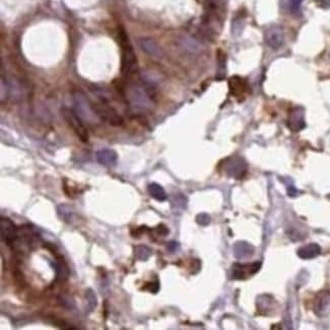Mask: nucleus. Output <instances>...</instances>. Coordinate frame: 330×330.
Returning a JSON list of instances; mask_svg holds the SVG:
<instances>
[{
  "instance_id": "nucleus-1",
  "label": "nucleus",
  "mask_w": 330,
  "mask_h": 330,
  "mask_svg": "<svg viewBox=\"0 0 330 330\" xmlns=\"http://www.w3.org/2000/svg\"><path fill=\"white\" fill-rule=\"evenodd\" d=\"M119 42L121 47V74L130 77L139 70V63L135 52L123 29L119 31Z\"/></svg>"
},
{
  "instance_id": "nucleus-2",
  "label": "nucleus",
  "mask_w": 330,
  "mask_h": 330,
  "mask_svg": "<svg viewBox=\"0 0 330 330\" xmlns=\"http://www.w3.org/2000/svg\"><path fill=\"white\" fill-rule=\"evenodd\" d=\"M73 99V111L75 114L86 123L98 124L101 119L97 115L94 105L89 101L86 95L81 92H74L72 94Z\"/></svg>"
},
{
  "instance_id": "nucleus-3",
  "label": "nucleus",
  "mask_w": 330,
  "mask_h": 330,
  "mask_svg": "<svg viewBox=\"0 0 330 330\" xmlns=\"http://www.w3.org/2000/svg\"><path fill=\"white\" fill-rule=\"evenodd\" d=\"M126 97L129 105L134 110L146 111L152 107L153 98L144 87V85L131 84L127 87Z\"/></svg>"
},
{
  "instance_id": "nucleus-4",
  "label": "nucleus",
  "mask_w": 330,
  "mask_h": 330,
  "mask_svg": "<svg viewBox=\"0 0 330 330\" xmlns=\"http://www.w3.org/2000/svg\"><path fill=\"white\" fill-rule=\"evenodd\" d=\"M61 114H62L64 120L67 122V124L71 127V129L78 136V139L82 143H87L89 140V135H88V130L84 124V121H82L75 114L73 110H71L67 107H63L61 109Z\"/></svg>"
},
{
  "instance_id": "nucleus-5",
  "label": "nucleus",
  "mask_w": 330,
  "mask_h": 330,
  "mask_svg": "<svg viewBox=\"0 0 330 330\" xmlns=\"http://www.w3.org/2000/svg\"><path fill=\"white\" fill-rule=\"evenodd\" d=\"M97 115L101 120L108 122L113 126H119L122 124L123 120L121 116L116 112V110L110 106L105 99H101V102L93 104Z\"/></svg>"
},
{
  "instance_id": "nucleus-6",
  "label": "nucleus",
  "mask_w": 330,
  "mask_h": 330,
  "mask_svg": "<svg viewBox=\"0 0 330 330\" xmlns=\"http://www.w3.org/2000/svg\"><path fill=\"white\" fill-rule=\"evenodd\" d=\"M224 171L227 176L239 180L247 173V164L241 157L234 156L225 161Z\"/></svg>"
},
{
  "instance_id": "nucleus-7",
  "label": "nucleus",
  "mask_w": 330,
  "mask_h": 330,
  "mask_svg": "<svg viewBox=\"0 0 330 330\" xmlns=\"http://www.w3.org/2000/svg\"><path fill=\"white\" fill-rule=\"evenodd\" d=\"M0 233H1L2 242L9 248L13 249L18 237V230L10 218L2 216L0 219Z\"/></svg>"
},
{
  "instance_id": "nucleus-8",
  "label": "nucleus",
  "mask_w": 330,
  "mask_h": 330,
  "mask_svg": "<svg viewBox=\"0 0 330 330\" xmlns=\"http://www.w3.org/2000/svg\"><path fill=\"white\" fill-rule=\"evenodd\" d=\"M264 40L269 48L278 50L285 42V31L281 25H270L265 30Z\"/></svg>"
},
{
  "instance_id": "nucleus-9",
  "label": "nucleus",
  "mask_w": 330,
  "mask_h": 330,
  "mask_svg": "<svg viewBox=\"0 0 330 330\" xmlns=\"http://www.w3.org/2000/svg\"><path fill=\"white\" fill-rule=\"evenodd\" d=\"M51 253L55 257V260L51 262V265L55 271V280L60 283L67 281L69 277V268L64 257L60 255L56 249H54Z\"/></svg>"
},
{
  "instance_id": "nucleus-10",
  "label": "nucleus",
  "mask_w": 330,
  "mask_h": 330,
  "mask_svg": "<svg viewBox=\"0 0 330 330\" xmlns=\"http://www.w3.org/2000/svg\"><path fill=\"white\" fill-rule=\"evenodd\" d=\"M288 127L293 132H299L306 127L305 110L302 107H295L291 110L288 117Z\"/></svg>"
},
{
  "instance_id": "nucleus-11",
  "label": "nucleus",
  "mask_w": 330,
  "mask_h": 330,
  "mask_svg": "<svg viewBox=\"0 0 330 330\" xmlns=\"http://www.w3.org/2000/svg\"><path fill=\"white\" fill-rule=\"evenodd\" d=\"M314 313L320 317H326L330 314V289L320 292L314 302Z\"/></svg>"
},
{
  "instance_id": "nucleus-12",
  "label": "nucleus",
  "mask_w": 330,
  "mask_h": 330,
  "mask_svg": "<svg viewBox=\"0 0 330 330\" xmlns=\"http://www.w3.org/2000/svg\"><path fill=\"white\" fill-rule=\"evenodd\" d=\"M140 48L149 56L153 58L160 59L164 56V51L160 47V45L152 38L149 37H142L137 40Z\"/></svg>"
},
{
  "instance_id": "nucleus-13",
  "label": "nucleus",
  "mask_w": 330,
  "mask_h": 330,
  "mask_svg": "<svg viewBox=\"0 0 330 330\" xmlns=\"http://www.w3.org/2000/svg\"><path fill=\"white\" fill-rule=\"evenodd\" d=\"M260 268V263L255 262L252 264H240L236 263L233 265L232 278L234 280H245L250 276L255 274Z\"/></svg>"
},
{
  "instance_id": "nucleus-14",
  "label": "nucleus",
  "mask_w": 330,
  "mask_h": 330,
  "mask_svg": "<svg viewBox=\"0 0 330 330\" xmlns=\"http://www.w3.org/2000/svg\"><path fill=\"white\" fill-rule=\"evenodd\" d=\"M97 161L100 165L105 167H113L117 163L118 156L115 151L110 149H103L97 152L96 154Z\"/></svg>"
},
{
  "instance_id": "nucleus-15",
  "label": "nucleus",
  "mask_w": 330,
  "mask_h": 330,
  "mask_svg": "<svg viewBox=\"0 0 330 330\" xmlns=\"http://www.w3.org/2000/svg\"><path fill=\"white\" fill-rule=\"evenodd\" d=\"M229 86L231 94L236 98L243 97L246 94L247 89H248V85L246 84V81L239 76L231 77L229 80Z\"/></svg>"
},
{
  "instance_id": "nucleus-16",
  "label": "nucleus",
  "mask_w": 330,
  "mask_h": 330,
  "mask_svg": "<svg viewBox=\"0 0 330 330\" xmlns=\"http://www.w3.org/2000/svg\"><path fill=\"white\" fill-rule=\"evenodd\" d=\"M321 253V247L316 243H311L308 245H305L298 250V256L301 259L309 260L316 258Z\"/></svg>"
},
{
  "instance_id": "nucleus-17",
  "label": "nucleus",
  "mask_w": 330,
  "mask_h": 330,
  "mask_svg": "<svg viewBox=\"0 0 330 330\" xmlns=\"http://www.w3.org/2000/svg\"><path fill=\"white\" fill-rule=\"evenodd\" d=\"M254 248L247 242H237L234 245V255L237 259H247L253 255Z\"/></svg>"
},
{
  "instance_id": "nucleus-18",
  "label": "nucleus",
  "mask_w": 330,
  "mask_h": 330,
  "mask_svg": "<svg viewBox=\"0 0 330 330\" xmlns=\"http://www.w3.org/2000/svg\"><path fill=\"white\" fill-rule=\"evenodd\" d=\"M148 191L153 198L161 202L165 201L168 197L166 191H165V189L158 183H151L148 187Z\"/></svg>"
},
{
  "instance_id": "nucleus-19",
  "label": "nucleus",
  "mask_w": 330,
  "mask_h": 330,
  "mask_svg": "<svg viewBox=\"0 0 330 330\" xmlns=\"http://www.w3.org/2000/svg\"><path fill=\"white\" fill-rule=\"evenodd\" d=\"M153 254V251L148 246L139 245L134 247V256L141 261H147Z\"/></svg>"
},
{
  "instance_id": "nucleus-20",
  "label": "nucleus",
  "mask_w": 330,
  "mask_h": 330,
  "mask_svg": "<svg viewBox=\"0 0 330 330\" xmlns=\"http://www.w3.org/2000/svg\"><path fill=\"white\" fill-rule=\"evenodd\" d=\"M180 44L186 51L190 53H197L200 50V45L191 37H182Z\"/></svg>"
},
{
  "instance_id": "nucleus-21",
  "label": "nucleus",
  "mask_w": 330,
  "mask_h": 330,
  "mask_svg": "<svg viewBox=\"0 0 330 330\" xmlns=\"http://www.w3.org/2000/svg\"><path fill=\"white\" fill-rule=\"evenodd\" d=\"M6 85H7V95L10 98L16 100L22 97V89L17 81L11 79L9 82H6Z\"/></svg>"
},
{
  "instance_id": "nucleus-22",
  "label": "nucleus",
  "mask_w": 330,
  "mask_h": 330,
  "mask_svg": "<svg viewBox=\"0 0 330 330\" xmlns=\"http://www.w3.org/2000/svg\"><path fill=\"white\" fill-rule=\"evenodd\" d=\"M86 299H87V310L88 312H93L98 305V299L93 289H88L86 291Z\"/></svg>"
},
{
  "instance_id": "nucleus-23",
  "label": "nucleus",
  "mask_w": 330,
  "mask_h": 330,
  "mask_svg": "<svg viewBox=\"0 0 330 330\" xmlns=\"http://www.w3.org/2000/svg\"><path fill=\"white\" fill-rule=\"evenodd\" d=\"M226 70V56L225 54L219 50L217 51V76L222 79L225 76Z\"/></svg>"
},
{
  "instance_id": "nucleus-24",
  "label": "nucleus",
  "mask_w": 330,
  "mask_h": 330,
  "mask_svg": "<svg viewBox=\"0 0 330 330\" xmlns=\"http://www.w3.org/2000/svg\"><path fill=\"white\" fill-rule=\"evenodd\" d=\"M57 211H58V214L60 215V217L63 219L64 222H66V223L71 222V219L73 217V212H72L71 208L68 205H66V204L59 205L58 208H57Z\"/></svg>"
},
{
  "instance_id": "nucleus-25",
  "label": "nucleus",
  "mask_w": 330,
  "mask_h": 330,
  "mask_svg": "<svg viewBox=\"0 0 330 330\" xmlns=\"http://www.w3.org/2000/svg\"><path fill=\"white\" fill-rule=\"evenodd\" d=\"M210 222H211V217H210V215L207 214V213L202 212V213L197 214V216H196V223H197L198 225H200V226L205 227V226L209 225Z\"/></svg>"
},
{
  "instance_id": "nucleus-26",
  "label": "nucleus",
  "mask_w": 330,
  "mask_h": 330,
  "mask_svg": "<svg viewBox=\"0 0 330 330\" xmlns=\"http://www.w3.org/2000/svg\"><path fill=\"white\" fill-rule=\"evenodd\" d=\"M143 290H148L149 292H151L153 294H157L159 292V290H160V283L159 282L150 283L145 288H143Z\"/></svg>"
},
{
  "instance_id": "nucleus-27",
  "label": "nucleus",
  "mask_w": 330,
  "mask_h": 330,
  "mask_svg": "<svg viewBox=\"0 0 330 330\" xmlns=\"http://www.w3.org/2000/svg\"><path fill=\"white\" fill-rule=\"evenodd\" d=\"M304 0H291V9L293 12H298Z\"/></svg>"
},
{
  "instance_id": "nucleus-28",
  "label": "nucleus",
  "mask_w": 330,
  "mask_h": 330,
  "mask_svg": "<svg viewBox=\"0 0 330 330\" xmlns=\"http://www.w3.org/2000/svg\"><path fill=\"white\" fill-rule=\"evenodd\" d=\"M156 231L158 232L159 235H161V236H163V237H165V236L169 234V230H168V228H167L166 226H164V225H160V226L156 229Z\"/></svg>"
},
{
  "instance_id": "nucleus-29",
  "label": "nucleus",
  "mask_w": 330,
  "mask_h": 330,
  "mask_svg": "<svg viewBox=\"0 0 330 330\" xmlns=\"http://www.w3.org/2000/svg\"><path fill=\"white\" fill-rule=\"evenodd\" d=\"M179 244L177 242H170L168 244V250L171 252V253H175L177 252V250L179 249Z\"/></svg>"
},
{
  "instance_id": "nucleus-30",
  "label": "nucleus",
  "mask_w": 330,
  "mask_h": 330,
  "mask_svg": "<svg viewBox=\"0 0 330 330\" xmlns=\"http://www.w3.org/2000/svg\"><path fill=\"white\" fill-rule=\"evenodd\" d=\"M319 5L323 8H330V0H320Z\"/></svg>"
}]
</instances>
